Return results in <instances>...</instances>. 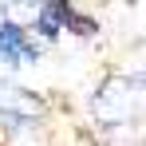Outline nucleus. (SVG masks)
<instances>
[{
	"mask_svg": "<svg viewBox=\"0 0 146 146\" xmlns=\"http://www.w3.org/2000/svg\"><path fill=\"white\" fill-rule=\"evenodd\" d=\"M146 91H142V79H130V75H111L103 87L91 99V111L103 126H126L142 111Z\"/></svg>",
	"mask_w": 146,
	"mask_h": 146,
	"instance_id": "f257e3e1",
	"label": "nucleus"
},
{
	"mask_svg": "<svg viewBox=\"0 0 146 146\" xmlns=\"http://www.w3.org/2000/svg\"><path fill=\"white\" fill-rule=\"evenodd\" d=\"M36 59H40V44L28 36V28L0 20V63L16 67V63H36Z\"/></svg>",
	"mask_w": 146,
	"mask_h": 146,
	"instance_id": "f03ea898",
	"label": "nucleus"
},
{
	"mask_svg": "<svg viewBox=\"0 0 146 146\" xmlns=\"http://www.w3.org/2000/svg\"><path fill=\"white\" fill-rule=\"evenodd\" d=\"M40 115H44V103L32 95V91L0 79V119H8V122H36Z\"/></svg>",
	"mask_w": 146,
	"mask_h": 146,
	"instance_id": "7ed1b4c3",
	"label": "nucleus"
}]
</instances>
